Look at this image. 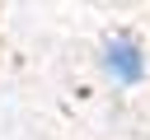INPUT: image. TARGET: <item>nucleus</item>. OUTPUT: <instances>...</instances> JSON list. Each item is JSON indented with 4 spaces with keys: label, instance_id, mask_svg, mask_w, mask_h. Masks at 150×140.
<instances>
[{
    "label": "nucleus",
    "instance_id": "1",
    "mask_svg": "<svg viewBox=\"0 0 150 140\" xmlns=\"http://www.w3.org/2000/svg\"><path fill=\"white\" fill-rule=\"evenodd\" d=\"M108 61H112V70H117L122 79H136V75H141V61H136V51H131L127 42H112Z\"/></svg>",
    "mask_w": 150,
    "mask_h": 140
}]
</instances>
